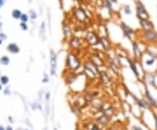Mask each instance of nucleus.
Listing matches in <instances>:
<instances>
[{"label": "nucleus", "instance_id": "obj_44", "mask_svg": "<svg viewBox=\"0 0 157 130\" xmlns=\"http://www.w3.org/2000/svg\"><path fill=\"white\" fill-rule=\"evenodd\" d=\"M155 119H156L155 121H156V128H157V118H155Z\"/></svg>", "mask_w": 157, "mask_h": 130}, {"label": "nucleus", "instance_id": "obj_20", "mask_svg": "<svg viewBox=\"0 0 157 130\" xmlns=\"http://www.w3.org/2000/svg\"><path fill=\"white\" fill-rule=\"evenodd\" d=\"M46 22L45 20H43L40 24V27H39V36L42 38L43 41H46Z\"/></svg>", "mask_w": 157, "mask_h": 130}, {"label": "nucleus", "instance_id": "obj_17", "mask_svg": "<svg viewBox=\"0 0 157 130\" xmlns=\"http://www.w3.org/2000/svg\"><path fill=\"white\" fill-rule=\"evenodd\" d=\"M77 78H78V74H76L75 72L68 71L66 75H65V77H64V80H65V83L67 85H72L77 80Z\"/></svg>", "mask_w": 157, "mask_h": 130}, {"label": "nucleus", "instance_id": "obj_43", "mask_svg": "<svg viewBox=\"0 0 157 130\" xmlns=\"http://www.w3.org/2000/svg\"><path fill=\"white\" fill-rule=\"evenodd\" d=\"M28 2H29V3H32V0H28Z\"/></svg>", "mask_w": 157, "mask_h": 130}, {"label": "nucleus", "instance_id": "obj_35", "mask_svg": "<svg viewBox=\"0 0 157 130\" xmlns=\"http://www.w3.org/2000/svg\"><path fill=\"white\" fill-rule=\"evenodd\" d=\"M49 97H50V93L49 92H47L46 94V101H48L49 100Z\"/></svg>", "mask_w": 157, "mask_h": 130}, {"label": "nucleus", "instance_id": "obj_39", "mask_svg": "<svg viewBox=\"0 0 157 130\" xmlns=\"http://www.w3.org/2000/svg\"><path fill=\"white\" fill-rule=\"evenodd\" d=\"M6 130H13L12 129V128H11V127H7V128H6Z\"/></svg>", "mask_w": 157, "mask_h": 130}, {"label": "nucleus", "instance_id": "obj_29", "mask_svg": "<svg viewBox=\"0 0 157 130\" xmlns=\"http://www.w3.org/2000/svg\"><path fill=\"white\" fill-rule=\"evenodd\" d=\"M19 27H20V29H21L22 31H24V32H26V31L29 30V26H28L27 23L20 22V24H19Z\"/></svg>", "mask_w": 157, "mask_h": 130}, {"label": "nucleus", "instance_id": "obj_24", "mask_svg": "<svg viewBox=\"0 0 157 130\" xmlns=\"http://www.w3.org/2000/svg\"><path fill=\"white\" fill-rule=\"evenodd\" d=\"M28 15H29V18L31 20L34 21V20H37L38 18V12L33 9H30L28 11Z\"/></svg>", "mask_w": 157, "mask_h": 130}, {"label": "nucleus", "instance_id": "obj_30", "mask_svg": "<svg viewBox=\"0 0 157 130\" xmlns=\"http://www.w3.org/2000/svg\"><path fill=\"white\" fill-rule=\"evenodd\" d=\"M50 80V78H49V75L47 74L46 73H44L43 74V79H42V83L44 84H47Z\"/></svg>", "mask_w": 157, "mask_h": 130}, {"label": "nucleus", "instance_id": "obj_14", "mask_svg": "<svg viewBox=\"0 0 157 130\" xmlns=\"http://www.w3.org/2000/svg\"><path fill=\"white\" fill-rule=\"evenodd\" d=\"M139 23L142 31H147V30H152L155 29V25L150 19H139Z\"/></svg>", "mask_w": 157, "mask_h": 130}, {"label": "nucleus", "instance_id": "obj_33", "mask_svg": "<svg viewBox=\"0 0 157 130\" xmlns=\"http://www.w3.org/2000/svg\"><path fill=\"white\" fill-rule=\"evenodd\" d=\"M5 5V0H0V9H2Z\"/></svg>", "mask_w": 157, "mask_h": 130}, {"label": "nucleus", "instance_id": "obj_26", "mask_svg": "<svg viewBox=\"0 0 157 130\" xmlns=\"http://www.w3.org/2000/svg\"><path fill=\"white\" fill-rule=\"evenodd\" d=\"M122 11H123L124 14H126V15H131L132 12H133L132 8H131V6H130L129 5H125L122 7Z\"/></svg>", "mask_w": 157, "mask_h": 130}, {"label": "nucleus", "instance_id": "obj_23", "mask_svg": "<svg viewBox=\"0 0 157 130\" xmlns=\"http://www.w3.org/2000/svg\"><path fill=\"white\" fill-rule=\"evenodd\" d=\"M10 63H11V59L9 58V56L4 55L0 58V64L2 65L6 66V65H9Z\"/></svg>", "mask_w": 157, "mask_h": 130}, {"label": "nucleus", "instance_id": "obj_22", "mask_svg": "<svg viewBox=\"0 0 157 130\" xmlns=\"http://www.w3.org/2000/svg\"><path fill=\"white\" fill-rule=\"evenodd\" d=\"M145 53H146V54H147L149 58H152V59H157V53L155 50H153V49L148 48H148H146Z\"/></svg>", "mask_w": 157, "mask_h": 130}, {"label": "nucleus", "instance_id": "obj_45", "mask_svg": "<svg viewBox=\"0 0 157 130\" xmlns=\"http://www.w3.org/2000/svg\"><path fill=\"white\" fill-rule=\"evenodd\" d=\"M0 20H1V14H0Z\"/></svg>", "mask_w": 157, "mask_h": 130}, {"label": "nucleus", "instance_id": "obj_2", "mask_svg": "<svg viewBox=\"0 0 157 130\" xmlns=\"http://www.w3.org/2000/svg\"><path fill=\"white\" fill-rule=\"evenodd\" d=\"M100 38L101 35L95 30L86 31L85 35L83 36L85 45L89 47H96L100 46Z\"/></svg>", "mask_w": 157, "mask_h": 130}, {"label": "nucleus", "instance_id": "obj_10", "mask_svg": "<svg viewBox=\"0 0 157 130\" xmlns=\"http://www.w3.org/2000/svg\"><path fill=\"white\" fill-rule=\"evenodd\" d=\"M100 47H101V50L105 53H111L113 50V43L109 36H101Z\"/></svg>", "mask_w": 157, "mask_h": 130}, {"label": "nucleus", "instance_id": "obj_13", "mask_svg": "<svg viewBox=\"0 0 157 130\" xmlns=\"http://www.w3.org/2000/svg\"><path fill=\"white\" fill-rule=\"evenodd\" d=\"M132 52H133L134 58L135 59H140L142 57V54H143L139 43L137 41H135V40L132 41Z\"/></svg>", "mask_w": 157, "mask_h": 130}, {"label": "nucleus", "instance_id": "obj_8", "mask_svg": "<svg viewBox=\"0 0 157 130\" xmlns=\"http://www.w3.org/2000/svg\"><path fill=\"white\" fill-rule=\"evenodd\" d=\"M74 26L72 25L71 21H67L64 19V22L62 23V35H63V40L66 42L72 35L74 33Z\"/></svg>", "mask_w": 157, "mask_h": 130}, {"label": "nucleus", "instance_id": "obj_36", "mask_svg": "<svg viewBox=\"0 0 157 130\" xmlns=\"http://www.w3.org/2000/svg\"><path fill=\"white\" fill-rule=\"evenodd\" d=\"M3 26H4V23H3L2 21H0V32H2Z\"/></svg>", "mask_w": 157, "mask_h": 130}, {"label": "nucleus", "instance_id": "obj_46", "mask_svg": "<svg viewBox=\"0 0 157 130\" xmlns=\"http://www.w3.org/2000/svg\"><path fill=\"white\" fill-rule=\"evenodd\" d=\"M0 76H1V72H0Z\"/></svg>", "mask_w": 157, "mask_h": 130}, {"label": "nucleus", "instance_id": "obj_1", "mask_svg": "<svg viewBox=\"0 0 157 130\" xmlns=\"http://www.w3.org/2000/svg\"><path fill=\"white\" fill-rule=\"evenodd\" d=\"M82 65V60L80 55L74 51H70L65 59V66L67 71H78Z\"/></svg>", "mask_w": 157, "mask_h": 130}, {"label": "nucleus", "instance_id": "obj_19", "mask_svg": "<svg viewBox=\"0 0 157 130\" xmlns=\"http://www.w3.org/2000/svg\"><path fill=\"white\" fill-rule=\"evenodd\" d=\"M102 5L107 11H108L110 14L113 12V4L111 2V0H101Z\"/></svg>", "mask_w": 157, "mask_h": 130}, {"label": "nucleus", "instance_id": "obj_16", "mask_svg": "<svg viewBox=\"0 0 157 130\" xmlns=\"http://www.w3.org/2000/svg\"><path fill=\"white\" fill-rule=\"evenodd\" d=\"M6 51L11 54H19L20 53V47L17 43L11 42L6 46Z\"/></svg>", "mask_w": 157, "mask_h": 130}, {"label": "nucleus", "instance_id": "obj_11", "mask_svg": "<svg viewBox=\"0 0 157 130\" xmlns=\"http://www.w3.org/2000/svg\"><path fill=\"white\" fill-rule=\"evenodd\" d=\"M49 59H50V74L51 76H55L58 67V55L55 51L53 49H51L49 52Z\"/></svg>", "mask_w": 157, "mask_h": 130}, {"label": "nucleus", "instance_id": "obj_6", "mask_svg": "<svg viewBox=\"0 0 157 130\" xmlns=\"http://www.w3.org/2000/svg\"><path fill=\"white\" fill-rule=\"evenodd\" d=\"M135 11H136V17L137 19H150V15L148 13V10L145 7L144 4L140 0H135Z\"/></svg>", "mask_w": 157, "mask_h": 130}, {"label": "nucleus", "instance_id": "obj_42", "mask_svg": "<svg viewBox=\"0 0 157 130\" xmlns=\"http://www.w3.org/2000/svg\"><path fill=\"white\" fill-rule=\"evenodd\" d=\"M2 88H3V86H2V84H0V91L2 90Z\"/></svg>", "mask_w": 157, "mask_h": 130}, {"label": "nucleus", "instance_id": "obj_31", "mask_svg": "<svg viewBox=\"0 0 157 130\" xmlns=\"http://www.w3.org/2000/svg\"><path fill=\"white\" fill-rule=\"evenodd\" d=\"M155 62V59H152V58H149L148 60L146 61V65H153Z\"/></svg>", "mask_w": 157, "mask_h": 130}, {"label": "nucleus", "instance_id": "obj_3", "mask_svg": "<svg viewBox=\"0 0 157 130\" xmlns=\"http://www.w3.org/2000/svg\"><path fill=\"white\" fill-rule=\"evenodd\" d=\"M83 68L86 77H90L92 79H96V78L99 77V74L101 72L100 68L95 64H93L92 61L89 60L88 59L84 61Z\"/></svg>", "mask_w": 157, "mask_h": 130}, {"label": "nucleus", "instance_id": "obj_12", "mask_svg": "<svg viewBox=\"0 0 157 130\" xmlns=\"http://www.w3.org/2000/svg\"><path fill=\"white\" fill-rule=\"evenodd\" d=\"M120 28L124 37L127 38L130 41H133V38L134 36V30L123 21L120 23Z\"/></svg>", "mask_w": 157, "mask_h": 130}, {"label": "nucleus", "instance_id": "obj_28", "mask_svg": "<svg viewBox=\"0 0 157 130\" xmlns=\"http://www.w3.org/2000/svg\"><path fill=\"white\" fill-rule=\"evenodd\" d=\"M29 15H28V13H22V15H21V18H20V22H24V23H28L29 22Z\"/></svg>", "mask_w": 157, "mask_h": 130}, {"label": "nucleus", "instance_id": "obj_41", "mask_svg": "<svg viewBox=\"0 0 157 130\" xmlns=\"http://www.w3.org/2000/svg\"><path fill=\"white\" fill-rule=\"evenodd\" d=\"M0 130H5V128L2 127V126H0Z\"/></svg>", "mask_w": 157, "mask_h": 130}, {"label": "nucleus", "instance_id": "obj_21", "mask_svg": "<svg viewBox=\"0 0 157 130\" xmlns=\"http://www.w3.org/2000/svg\"><path fill=\"white\" fill-rule=\"evenodd\" d=\"M22 11L19 9H13L11 11V17L16 20H19L22 15Z\"/></svg>", "mask_w": 157, "mask_h": 130}, {"label": "nucleus", "instance_id": "obj_38", "mask_svg": "<svg viewBox=\"0 0 157 130\" xmlns=\"http://www.w3.org/2000/svg\"><path fill=\"white\" fill-rule=\"evenodd\" d=\"M3 43H4V40L0 38V46H2V45H3Z\"/></svg>", "mask_w": 157, "mask_h": 130}, {"label": "nucleus", "instance_id": "obj_25", "mask_svg": "<svg viewBox=\"0 0 157 130\" xmlns=\"http://www.w3.org/2000/svg\"><path fill=\"white\" fill-rule=\"evenodd\" d=\"M10 81V79L8 76H6V75H1L0 76V82L2 84V86H6V85H8Z\"/></svg>", "mask_w": 157, "mask_h": 130}, {"label": "nucleus", "instance_id": "obj_32", "mask_svg": "<svg viewBox=\"0 0 157 130\" xmlns=\"http://www.w3.org/2000/svg\"><path fill=\"white\" fill-rule=\"evenodd\" d=\"M0 38H1V39H3V40L5 41V40H6V39H7V35H6L5 32H0Z\"/></svg>", "mask_w": 157, "mask_h": 130}, {"label": "nucleus", "instance_id": "obj_7", "mask_svg": "<svg viewBox=\"0 0 157 130\" xmlns=\"http://www.w3.org/2000/svg\"><path fill=\"white\" fill-rule=\"evenodd\" d=\"M142 38L143 40L148 43V45H156L157 44V32L155 29L142 31Z\"/></svg>", "mask_w": 157, "mask_h": 130}, {"label": "nucleus", "instance_id": "obj_9", "mask_svg": "<svg viewBox=\"0 0 157 130\" xmlns=\"http://www.w3.org/2000/svg\"><path fill=\"white\" fill-rule=\"evenodd\" d=\"M101 52H93L91 53L89 56H88V59L91 60L93 64L97 65L99 68L100 67H103L106 65V61H105V57L101 54Z\"/></svg>", "mask_w": 157, "mask_h": 130}, {"label": "nucleus", "instance_id": "obj_27", "mask_svg": "<svg viewBox=\"0 0 157 130\" xmlns=\"http://www.w3.org/2000/svg\"><path fill=\"white\" fill-rule=\"evenodd\" d=\"M146 96H147V98H148V101L151 103V104H153L154 106H157V103L155 101V100L152 97V95L150 94V93L148 92V90H146Z\"/></svg>", "mask_w": 157, "mask_h": 130}, {"label": "nucleus", "instance_id": "obj_34", "mask_svg": "<svg viewBox=\"0 0 157 130\" xmlns=\"http://www.w3.org/2000/svg\"><path fill=\"white\" fill-rule=\"evenodd\" d=\"M91 130H100V128H98V126H96V125H94V126H92V129Z\"/></svg>", "mask_w": 157, "mask_h": 130}, {"label": "nucleus", "instance_id": "obj_18", "mask_svg": "<svg viewBox=\"0 0 157 130\" xmlns=\"http://www.w3.org/2000/svg\"><path fill=\"white\" fill-rule=\"evenodd\" d=\"M126 60H127L128 64L129 65L130 68H131L132 72L134 73V74L135 75L136 77H139L138 67H137V65H136V63H135V61H134V60L133 59H131L130 57H128V56H127V58H126Z\"/></svg>", "mask_w": 157, "mask_h": 130}, {"label": "nucleus", "instance_id": "obj_40", "mask_svg": "<svg viewBox=\"0 0 157 130\" xmlns=\"http://www.w3.org/2000/svg\"><path fill=\"white\" fill-rule=\"evenodd\" d=\"M134 130H140V129L139 128H136V127H134Z\"/></svg>", "mask_w": 157, "mask_h": 130}, {"label": "nucleus", "instance_id": "obj_5", "mask_svg": "<svg viewBox=\"0 0 157 130\" xmlns=\"http://www.w3.org/2000/svg\"><path fill=\"white\" fill-rule=\"evenodd\" d=\"M72 11H73V17L76 21H78L80 24L86 23V20L88 19V15H87L86 10L84 9L82 6H80V5L74 6L72 9Z\"/></svg>", "mask_w": 157, "mask_h": 130}, {"label": "nucleus", "instance_id": "obj_37", "mask_svg": "<svg viewBox=\"0 0 157 130\" xmlns=\"http://www.w3.org/2000/svg\"><path fill=\"white\" fill-rule=\"evenodd\" d=\"M111 2L113 4H114V5H118V4H119L118 0H111Z\"/></svg>", "mask_w": 157, "mask_h": 130}, {"label": "nucleus", "instance_id": "obj_4", "mask_svg": "<svg viewBox=\"0 0 157 130\" xmlns=\"http://www.w3.org/2000/svg\"><path fill=\"white\" fill-rule=\"evenodd\" d=\"M66 43H67L68 48L71 51H74V52H77V51L81 50L85 46L83 37H81L80 35H76L74 33L72 35V37L66 41Z\"/></svg>", "mask_w": 157, "mask_h": 130}, {"label": "nucleus", "instance_id": "obj_15", "mask_svg": "<svg viewBox=\"0 0 157 130\" xmlns=\"http://www.w3.org/2000/svg\"><path fill=\"white\" fill-rule=\"evenodd\" d=\"M98 78L103 85H107L111 82V77L107 74V72L105 70H101Z\"/></svg>", "mask_w": 157, "mask_h": 130}]
</instances>
